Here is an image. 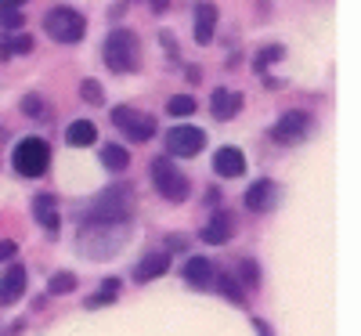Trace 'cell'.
<instances>
[{"instance_id": "6da1fadb", "label": "cell", "mask_w": 361, "mask_h": 336, "mask_svg": "<svg viewBox=\"0 0 361 336\" xmlns=\"http://www.w3.org/2000/svg\"><path fill=\"white\" fill-rule=\"evenodd\" d=\"M127 232H130V224H127V221H119V224H98V221H87V224L80 228L76 246H80V253H83V257H90V260H109V257H116V250L127 242Z\"/></svg>"}, {"instance_id": "7a4b0ae2", "label": "cell", "mask_w": 361, "mask_h": 336, "mask_svg": "<svg viewBox=\"0 0 361 336\" xmlns=\"http://www.w3.org/2000/svg\"><path fill=\"white\" fill-rule=\"evenodd\" d=\"M105 66L112 73H134L141 66V40L134 29H112L105 40Z\"/></svg>"}, {"instance_id": "3957f363", "label": "cell", "mask_w": 361, "mask_h": 336, "mask_svg": "<svg viewBox=\"0 0 361 336\" xmlns=\"http://www.w3.org/2000/svg\"><path fill=\"white\" fill-rule=\"evenodd\" d=\"M130 210H134V192L130 188H105L94 203H90L87 210V221H98V224H119V221H127L130 217ZM83 221V224H87Z\"/></svg>"}, {"instance_id": "277c9868", "label": "cell", "mask_w": 361, "mask_h": 336, "mask_svg": "<svg viewBox=\"0 0 361 336\" xmlns=\"http://www.w3.org/2000/svg\"><path fill=\"white\" fill-rule=\"evenodd\" d=\"M44 29H47V37L58 40V44H80L83 33H87V18L76 8L58 4V8H51L44 15Z\"/></svg>"}, {"instance_id": "5b68a950", "label": "cell", "mask_w": 361, "mask_h": 336, "mask_svg": "<svg viewBox=\"0 0 361 336\" xmlns=\"http://www.w3.org/2000/svg\"><path fill=\"white\" fill-rule=\"evenodd\" d=\"M11 163L22 177H44L51 167V145L44 138H22L11 152Z\"/></svg>"}, {"instance_id": "8992f818", "label": "cell", "mask_w": 361, "mask_h": 336, "mask_svg": "<svg viewBox=\"0 0 361 336\" xmlns=\"http://www.w3.org/2000/svg\"><path fill=\"white\" fill-rule=\"evenodd\" d=\"M148 174H152V185H156V192H159L166 203H185V199H188V177L180 174L166 156H159V160L148 163Z\"/></svg>"}, {"instance_id": "52a82bcc", "label": "cell", "mask_w": 361, "mask_h": 336, "mask_svg": "<svg viewBox=\"0 0 361 336\" xmlns=\"http://www.w3.org/2000/svg\"><path fill=\"white\" fill-rule=\"evenodd\" d=\"M311 134H314V119H311V112H304V109L286 112L279 124L271 127V141H275V145H304Z\"/></svg>"}, {"instance_id": "ba28073f", "label": "cell", "mask_w": 361, "mask_h": 336, "mask_svg": "<svg viewBox=\"0 0 361 336\" xmlns=\"http://www.w3.org/2000/svg\"><path fill=\"white\" fill-rule=\"evenodd\" d=\"M112 127L123 131L130 141H148V138L156 134V116L137 112L130 105H119V109H112Z\"/></svg>"}, {"instance_id": "9c48e42d", "label": "cell", "mask_w": 361, "mask_h": 336, "mask_svg": "<svg viewBox=\"0 0 361 336\" xmlns=\"http://www.w3.org/2000/svg\"><path fill=\"white\" fill-rule=\"evenodd\" d=\"M163 141H166V152H170V156L192 160V156H199V152H202L206 134H202L199 127H192V124H180V127H170Z\"/></svg>"}, {"instance_id": "30bf717a", "label": "cell", "mask_w": 361, "mask_h": 336, "mask_svg": "<svg viewBox=\"0 0 361 336\" xmlns=\"http://www.w3.org/2000/svg\"><path fill=\"white\" fill-rule=\"evenodd\" d=\"M246 210H253V213H267V210H275L279 206V185L271 177H260V181H253V185L246 188Z\"/></svg>"}, {"instance_id": "8fae6325", "label": "cell", "mask_w": 361, "mask_h": 336, "mask_svg": "<svg viewBox=\"0 0 361 336\" xmlns=\"http://www.w3.org/2000/svg\"><path fill=\"white\" fill-rule=\"evenodd\" d=\"M209 112H214V119L228 124V119H235L238 112H243V95H238V90H228V87H217L214 95H209Z\"/></svg>"}, {"instance_id": "7c38bea8", "label": "cell", "mask_w": 361, "mask_h": 336, "mask_svg": "<svg viewBox=\"0 0 361 336\" xmlns=\"http://www.w3.org/2000/svg\"><path fill=\"white\" fill-rule=\"evenodd\" d=\"M231 235H235V217H231L228 210L214 213V217H209V224L199 232V239L206 242V246H224V242H231Z\"/></svg>"}, {"instance_id": "4fadbf2b", "label": "cell", "mask_w": 361, "mask_h": 336, "mask_svg": "<svg viewBox=\"0 0 361 336\" xmlns=\"http://www.w3.org/2000/svg\"><path fill=\"white\" fill-rule=\"evenodd\" d=\"M214 170H217V177H238V174H246L243 148H235V145L217 148V152H214Z\"/></svg>"}, {"instance_id": "5bb4252c", "label": "cell", "mask_w": 361, "mask_h": 336, "mask_svg": "<svg viewBox=\"0 0 361 336\" xmlns=\"http://www.w3.org/2000/svg\"><path fill=\"white\" fill-rule=\"evenodd\" d=\"M166 268H170V253L166 250L145 253L137 260V268H134V282H152V279H159V275H166Z\"/></svg>"}, {"instance_id": "9a60e30c", "label": "cell", "mask_w": 361, "mask_h": 336, "mask_svg": "<svg viewBox=\"0 0 361 336\" xmlns=\"http://www.w3.org/2000/svg\"><path fill=\"white\" fill-rule=\"evenodd\" d=\"M25 289V268L22 264H11L4 275H0V308H8V304H15Z\"/></svg>"}, {"instance_id": "2e32d148", "label": "cell", "mask_w": 361, "mask_h": 336, "mask_svg": "<svg viewBox=\"0 0 361 336\" xmlns=\"http://www.w3.org/2000/svg\"><path fill=\"white\" fill-rule=\"evenodd\" d=\"M217 33V8L209 0H199L195 4V44H209Z\"/></svg>"}, {"instance_id": "e0dca14e", "label": "cell", "mask_w": 361, "mask_h": 336, "mask_svg": "<svg viewBox=\"0 0 361 336\" xmlns=\"http://www.w3.org/2000/svg\"><path fill=\"white\" fill-rule=\"evenodd\" d=\"M214 264H209V257H188L185 260V282L195 286V289H206L209 282H214Z\"/></svg>"}, {"instance_id": "ac0fdd59", "label": "cell", "mask_w": 361, "mask_h": 336, "mask_svg": "<svg viewBox=\"0 0 361 336\" xmlns=\"http://www.w3.org/2000/svg\"><path fill=\"white\" fill-rule=\"evenodd\" d=\"M33 217L44 224L47 235L58 232V221H62V217H58V203H54V196H37V199H33Z\"/></svg>"}, {"instance_id": "d6986e66", "label": "cell", "mask_w": 361, "mask_h": 336, "mask_svg": "<svg viewBox=\"0 0 361 336\" xmlns=\"http://www.w3.org/2000/svg\"><path fill=\"white\" fill-rule=\"evenodd\" d=\"M66 141L76 145V148H87V145L98 141V127L90 124V119H73V124L66 127Z\"/></svg>"}, {"instance_id": "ffe728a7", "label": "cell", "mask_w": 361, "mask_h": 336, "mask_svg": "<svg viewBox=\"0 0 361 336\" xmlns=\"http://www.w3.org/2000/svg\"><path fill=\"white\" fill-rule=\"evenodd\" d=\"M119 289H123V279H105L98 293H90V296H87V304H83V308H90V311L105 308V304H112V300L119 296Z\"/></svg>"}, {"instance_id": "44dd1931", "label": "cell", "mask_w": 361, "mask_h": 336, "mask_svg": "<svg viewBox=\"0 0 361 336\" xmlns=\"http://www.w3.org/2000/svg\"><path fill=\"white\" fill-rule=\"evenodd\" d=\"M102 163L109 167V170H127L130 167V152L123 148V145H102Z\"/></svg>"}, {"instance_id": "7402d4cb", "label": "cell", "mask_w": 361, "mask_h": 336, "mask_svg": "<svg viewBox=\"0 0 361 336\" xmlns=\"http://www.w3.org/2000/svg\"><path fill=\"white\" fill-rule=\"evenodd\" d=\"M76 289V275L73 271H54L51 282H47V293L51 296H62V293H73Z\"/></svg>"}, {"instance_id": "603a6c76", "label": "cell", "mask_w": 361, "mask_h": 336, "mask_svg": "<svg viewBox=\"0 0 361 336\" xmlns=\"http://www.w3.org/2000/svg\"><path fill=\"white\" fill-rule=\"evenodd\" d=\"M214 282L224 289V296L231 300V304H238V308H243V304H246V289L243 286H238L235 279H231V275H214Z\"/></svg>"}, {"instance_id": "cb8c5ba5", "label": "cell", "mask_w": 361, "mask_h": 336, "mask_svg": "<svg viewBox=\"0 0 361 336\" xmlns=\"http://www.w3.org/2000/svg\"><path fill=\"white\" fill-rule=\"evenodd\" d=\"M282 54H286V47H282V44H271V47H264V51L253 58V69L264 76V73H267V66H271V62H279Z\"/></svg>"}, {"instance_id": "d4e9b609", "label": "cell", "mask_w": 361, "mask_h": 336, "mask_svg": "<svg viewBox=\"0 0 361 336\" xmlns=\"http://www.w3.org/2000/svg\"><path fill=\"white\" fill-rule=\"evenodd\" d=\"M199 105H195V98L192 95H173L170 102H166V112L170 116H192Z\"/></svg>"}, {"instance_id": "484cf974", "label": "cell", "mask_w": 361, "mask_h": 336, "mask_svg": "<svg viewBox=\"0 0 361 336\" xmlns=\"http://www.w3.org/2000/svg\"><path fill=\"white\" fill-rule=\"evenodd\" d=\"M80 95H83V102H90V105H102V102H105V90H102L98 80H83V83H80Z\"/></svg>"}, {"instance_id": "4316f807", "label": "cell", "mask_w": 361, "mask_h": 336, "mask_svg": "<svg viewBox=\"0 0 361 336\" xmlns=\"http://www.w3.org/2000/svg\"><path fill=\"white\" fill-rule=\"evenodd\" d=\"M25 18H22V11L18 8H11V4H4V0H0V25L4 29H18Z\"/></svg>"}, {"instance_id": "83f0119b", "label": "cell", "mask_w": 361, "mask_h": 336, "mask_svg": "<svg viewBox=\"0 0 361 336\" xmlns=\"http://www.w3.org/2000/svg\"><path fill=\"white\" fill-rule=\"evenodd\" d=\"M238 275H243V286H250V289L260 286V268H257V260H243V264H238Z\"/></svg>"}, {"instance_id": "f1b7e54d", "label": "cell", "mask_w": 361, "mask_h": 336, "mask_svg": "<svg viewBox=\"0 0 361 336\" xmlns=\"http://www.w3.org/2000/svg\"><path fill=\"white\" fill-rule=\"evenodd\" d=\"M22 112H25V116H37V119H40V116H47L44 98H37V95H25V98H22Z\"/></svg>"}, {"instance_id": "f546056e", "label": "cell", "mask_w": 361, "mask_h": 336, "mask_svg": "<svg viewBox=\"0 0 361 336\" xmlns=\"http://www.w3.org/2000/svg\"><path fill=\"white\" fill-rule=\"evenodd\" d=\"M8 47H11V54H29V51H33V37H25V33L8 37Z\"/></svg>"}, {"instance_id": "4dcf8cb0", "label": "cell", "mask_w": 361, "mask_h": 336, "mask_svg": "<svg viewBox=\"0 0 361 336\" xmlns=\"http://www.w3.org/2000/svg\"><path fill=\"white\" fill-rule=\"evenodd\" d=\"M18 253V242H11V239H4V242H0V264H4V260H11Z\"/></svg>"}, {"instance_id": "1f68e13d", "label": "cell", "mask_w": 361, "mask_h": 336, "mask_svg": "<svg viewBox=\"0 0 361 336\" xmlns=\"http://www.w3.org/2000/svg\"><path fill=\"white\" fill-rule=\"evenodd\" d=\"M145 4H148V8H152L156 15H163V11L170 8V0H145Z\"/></svg>"}, {"instance_id": "d6a6232c", "label": "cell", "mask_w": 361, "mask_h": 336, "mask_svg": "<svg viewBox=\"0 0 361 336\" xmlns=\"http://www.w3.org/2000/svg\"><path fill=\"white\" fill-rule=\"evenodd\" d=\"M166 246H173V250L180 246V250H185V246H188V239H185V235H170V239H166Z\"/></svg>"}, {"instance_id": "836d02e7", "label": "cell", "mask_w": 361, "mask_h": 336, "mask_svg": "<svg viewBox=\"0 0 361 336\" xmlns=\"http://www.w3.org/2000/svg\"><path fill=\"white\" fill-rule=\"evenodd\" d=\"M253 329H257V336H271V325L264 318H253Z\"/></svg>"}, {"instance_id": "e575fe53", "label": "cell", "mask_w": 361, "mask_h": 336, "mask_svg": "<svg viewBox=\"0 0 361 336\" xmlns=\"http://www.w3.org/2000/svg\"><path fill=\"white\" fill-rule=\"evenodd\" d=\"M188 80H192V83H199V80H202V73H199V66H188Z\"/></svg>"}, {"instance_id": "d590c367", "label": "cell", "mask_w": 361, "mask_h": 336, "mask_svg": "<svg viewBox=\"0 0 361 336\" xmlns=\"http://www.w3.org/2000/svg\"><path fill=\"white\" fill-rule=\"evenodd\" d=\"M4 4H11V8H22V4H25V0H4Z\"/></svg>"}, {"instance_id": "8d00e7d4", "label": "cell", "mask_w": 361, "mask_h": 336, "mask_svg": "<svg viewBox=\"0 0 361 336\" xmlns=\"http://www.w3.org/2000/svg\"><path fill=\"white\" fill-rule=\"evenodd\" d=\"M0 336H4V329H0Z\"/></svg>"}]
</instances>
